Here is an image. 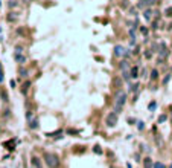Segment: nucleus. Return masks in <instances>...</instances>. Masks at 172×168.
<instances>
[{"instance_id":"obj_34","label":"nucleus","mask_w":172,"mask_h":168,"mask_svg":"<svg viewBox=\"0 0 172 168\" xmlns=\"http://www.w3.org/2000/svg\"><path fill=\"white\" fill-rule=\"evenodd\" d=\"M120 6H122V8H126V6H128V2H126V0H123V3L120 5Z\"/></svg>"},{"instance_id":"obj_15","label":"nucleus","mask_w":172,"mask_h":168,"mask_svg":"<svg viewBox=\"0 0 172 168\" xmlns=\"http://www.w3.org/2000/svg\"><path fill=\"white\" fill-rule=\"evenodd\" d=\"M29 87H31V81H26V83H23V86H21V92L26 93V92L29 90Z\"/></svg>"},{"instance_id":"obj_21","label":"nucleus","mask_w":172,"mask_h":168,"mask_svg":"<svg viewBox=\"0 0 172 168\" xmlns=\"http://www.w3.org/2000/svg\"><path fill=\"white\" fill-rule=\"evenodd\" d=\"M93 151L96 154H102V148H101V145H94L93 147Z\"/></svg>"},{"instance_id":"obj_12","label":"nucleus","mask_w":172,"mask_h":168,"mask_svg":"<svg viewBox=\"0 0 172 168\" xmlns=\"http://www.w3.org/2000/svg\"><path fill=\"white\" fill-rule=\"evenodd\" d=\"M14 58H15V61L20 63V64L26 63V57H24V55H21V53H14Z\"/></svg>"},{"instance_id":"obj_18","label":"nucleus","mask_w":172,"mask_h":168,"mask_svg":"<svg viewBox=\"0 0 172 168\" xmlns=\"http://www.w3.org/2000/svg\"><path fill=\"white\" fill-rule=\"evenodd\" d=\"M18 73H20V77H21V78H26V77H28V70H26V69H23V67H20Z\"/></svg>"},{"instance_id":"obj_4","label":"nucleus","mask_w":172,"mask_h":168,"mask_svg":"<svg viewBox=\"0 0 172 168\" xmlns=\"http://www.w3.org/2000/svg\"><path fill=\"white\" fill-rule=\"evenodd\" d=\"M168 46H166L165 41H160L158 43V57H160V61H163V60L168 57Z\"/></svg>"},{"instance_id":"obj_14","label":"nucleus","mask_w":172,"mask_h":168,"mask_svg":"<svg viewBox=\"0 0 172 168\" xmlns=\"http://www.w3.org/2000/svg\"><path fill=\"white\" fill-rule=\"evenodd\" d=\"M130 75H131V78H134V80H136V78L139 77V69H137L136 66H134V67H131V69H130Z\"/></svg>"},{"instance_id":"obj_29","label":"nucleus","mask_w":172,"mask_h":168,"mask_svg":"<svg viewBox=\"0 0 172 168\" xmlns=\"http://www.w3.org/2000/svg\"><path fill=\"white\" fill-rule=\"evenodd\" d=\"M2 99L3 101H8V95H6V92H5L3 89H2Z\"/></svg>"},{"instance_id":"obj_35","label":"nucleus","mask_w":172,"mask_h":168,"mask_svg":"<svg viewBox=\"0 0 172 168\" xmlns=\"http://www.w3.org/2000/svg\"><path fill=\"white\" fill-rule=\"evenodd\" d=\"M130 12H131L133 15H136V9H134V8H131V9H130Z\"/></svg>"},{"instance_id":"obj_32","label":"nucleus","mask_w":172,"mask_h":168,"mask_svg":"<svg viewBox=\"0 0 172 168\" xmlns=\"http://www.w3.org/2000/svg\"><path fill=\"white\" fill-rule=\"evenodd\" d=\"M151 57H152V53L149 52V51H148V52H145V58H151Z\"/></svg>"},{"instance_id":"obj_27","label":"nucleus","mask_w":172,"mask_h":168,"mask_svg":"<svg viewBox=\"0 0 172 168\" xmlns=\"http://www.w3.org/2000/svg\"><path fill=\"white\" fill-rule=\"evenodd\" d=\"M130 90H131V92H137V90H139V84L136 83L134 86H131V87H130Z\"/></svg>"},{"instance_id":"obj_8","label":"nucleus","mask_w":172,"mask_h":168,"mask_svg":"<svg viewBox=\"0 0 172 168\" xmlns=\"http://www.w3.org/2000/svg\"><path fill=\"white\" fill-rule=\"evenodd\" d=\"M111 86H113V89L119 90V89L122 87V78H120V77H116V78H113V81H111Z\"/></svg>"},{"instance_id":"obj_16","label":"nucleus","mask_w":172,"mask_h":168,"mask_svg":"<svg viewBox=\"0 0 172 168\" xmlns=\"http://www.w3.org/2000/svg\"><path fill=\"white\" fill-rule=\"evenodd\" d=\"M120 69H122V70H130V64H128L126 60H122V63H120Z\"/></svg>"},{"instance_id":"obj_7","label":"nucleus","mask_w":172,"mask_h":168,"mask_svg":"<svg viewBox=\"0 0 172 168\" xmlns=\"http://www.w3.org/2000/svg\"><path fill=\"white\" fill-rule=\"evenodd\" d=\"M31 165H32V168H43L41 159L37 158V156H32V158H31Z\"/></svg>"},{"instance_id":"obj_20","label":"nucleus","mask_w":172,"mask_h":168,"mask_svg":"<svg viewBox=\"0 0 172 168\" xmlns=\"http://www.w3.org/2000/svg\"><path fill=\"white\" fill-rule=\"evenodd\" d=\"M166 119H168V116H166V115H160L158 119H157V122L158 124H163V122H166Z\"/></svg>"},{"instance_id":"obj_25","label":"nucleus","mask_w":172,"mask_h":168,"mask_svg":"<svg viewBox=\"0 0 172 168\" xmlns=\"http://www.w3.org/2000/svg\"><path fill=\"white\" fill-rule=\"evenodd\" d=\"M3 80H5V77H3V67H2V64H0V83H3Z\"/></svg>"},{"instance_id":"obj_22","label":"nucleus","mask_w":172,"mask_h":168,"mask_svg":"<svg viewBox=\"0 0 172 168\" xmlns=\"http://www.w3.org/2000/svg\"><path fill=\"white\" fill-rule=\"evenodd\" d=\"M171 77H172V75H171V73H166V77L163 78V81H162V83H163V84L166 86V84H168V83H169V80H171Z\"/></svg>"},{"instance_id":"obj_6","label":"nucleus","mask_w":172,"mask_h":168,"mask_svg":"<svg viewBox=\"0 0 172 168\" xmlns=\"http://www.w3.org/2000/svg\"><path fill=\"white\" fill-rule=\"evenodd\" d=\"M114 55L116 57H125L126 55V51H125V47L123 46H120V45H117V46H114Z\"/></svg>"},{"instance_id":"obj_1","label":"nucleus","mask_w":172,"mask_h":168,"mask_svg":"<svg viewBox=\"0 0 172 168\" xmlns=\"http://www.w3.org/2000/svg\"><path fill=\"white\" fill-rule=\"evenodd\" d=\"M125 102H126V92H123V90H117L116 92V99H114V112L116 113H120L122 109H123V106H125Z\"/></svg>"},{"instance_id":"obj_5","label":"nucleus","mask_w":172,"mask_h":168,"mask_svg":"<svg viewBox=\"0 0 172 168\" xmlns=\"http://www.w3.org/2000/svg\"><path fill=\"white\" fill-rule=\"evenodd\" d=\"M155 3V0H140V2L137 3V8H140V9H146L149 8L151 5Z\"/></svg>"},{"instance_id":"obj_24","label":"nucleus","mask_w":172,"mask_h":168,"mask_svg":"<svg viewBox=\"0 0 172 168\" xmlns=\"http://www.w3.org/2000/svg\"><path fill=\"white\" fill-rule=\"evenodd\" d=\"M154 168H168V167H166L163 162H155V164H154Z\"/></svg>"},{"instance_id":"obj_2","label":"nucleus","mask_w":172,"mask_h":168,"mask_svg":"<svg viewBox=\"0 0 172 168\" xmlns=\"http://www.w3.org/2000/svg\"><path fill=\"white\" fill-rule=\"evenodd\" d=\"M44 164L47 165V168H60L61 165V160H60V156L55 154V153H44Z\"/></svg>"},{"instance_id":"obj_31","label":"nucleus","mask_w":172,"mask_h":168,"mask_svg":"<svg viewBox=\"0 0 172 168\" xmlns=\"http://www.w3.org/2000/svg\"><path fill=\"white\" fill-rule=\"evenodd\" d=\"M140 31H142V34H143L145 37H148V29H146V28H140Z\"/></svg>"},{"instance_id":"obj_17","label":"nucleus","mask_w":172,"mask_h":168,"mask_svg":"<svg viewBox=\"0 0 172 168\" xmlns=\"http://www.w3.org/2000/svg\"><path fill=\"white\" fill-rule=\"evenodd\" d=\"M35 116H34V112H32V110H28V112H26V121H32V119H34Z\"/></svg>"},{"instance_id":"obj_3","label":"nucleus","mask_w":172,"mask_h":168,"mask_svg":"<svg viewBox=\"0 0 172 168\" xmlns=\"http://www.w3.org/2000/svg\"><path fill=\"white\" fill-rule=\"evenodd\" d=\"M117 113L116 112H110L108 115L105 116V124H107V127H114L116 124H117Z\"/></svg>"},{"instance_id":"obj_23","label":"nucleus","mask_w":172,"mask_h":168,"mask_svg":"<svg viewBox=\"0 0 172 168\" xmlns=\"http://www.w3.org/2000/svg\"><path fill=\"white\" fill-rule=\"evenodd\" d=\"M157 78H158V72H157V69H154L151 72V80H157Z\"/></svg>"},{"instance_id":"obj_30","label":"nucleus","mask_w":172,"mask_h":168,"mask_svg":"<svg viewBox=\"0 0 172 168\" xmlns=\"http://www.w3.org/2000/svg\"><path fill=\"white\" fill-rule=\"evenodd\" d=\"M8 6H9V8H14V6H17V2H15V0H11V2L8 3Z\"/></svg>"},{"instance_id":"obj_39","label":"nucleus","mask_w":172,"mask_h":168,"mask_svg":"<svg viewBox=\"0 0 172 168\" xmlns=\"http://www.w3.org/2000/svg\"><path fill=\"white\" fill-rule=\"evenodd\" d=\"M169 168H172V164H171V167H169Z\"/></svg>"},{"instance_id":"obj_38","label":"nucleus","mask_w":172,"mask_h":168,"mask_svg":"<svg viewBox=\"0 0 172 168\" xmlns=\"http://www.w3.org/2000/svg\"><path fill=\"white\" fill-rule=\"evenodd\" d=\"M171 121H172V112H171Z\"/></svg>"},{"instance_id":"obj_11","label":"nucleus","mask_w":172,"mask_h":168,"mask_svg":"<svg viewBox=\"0 0 172 168\" xmlns=\"http://www.w3.org/2000/svg\"><path fill=\"white\" fill-rule=\"evenodd\" d=\"M143 168H154V164H152L151 158H145L143 159Z\"/></svg>"},{"instance_id":"obj_33","label":"nucleus","mask_w":172,"mask_h":168,"mask_svg":"<svg viewBox=\"0 0 172 168\" xmlns=\"http://www.w3.org/2000/svg\"><path fill=\"white\" fill-rule=\"evenodd\" d=\"M154 109H155V102L152 101L151 104H149V110H154Z\"/></svg>"},{"instance_id":"obj_37","label":"nucleus","mask_w":172,"mask_h":168,"mask_svg":"<svg viewBox=\"0 0 172 168\" xmlns=\"http://www.w3.org/2000/svg\"><path fill=\"white\" fill-rule=\"evenodd\" d=\"M23 2H24V3H31V2H32V0H23Z\"/></svg>"},{"instance_id":"obj_36","label":"nucleus","mask_w":172,"mask_h":168,"mask_svg":"<svg viewBox=\"0 0 172 168\" xmlns=\"http://www.w3.org/2000/svg\"><path fill=\"white\" fill-rule=\"evenodd\" d=\"M139 130H143V122H139Z\"/></svg>"},{"instance_id":"obj_26","label":"nucleus","mask_w":172,"mask_h":168,"mask_svg":"<svg viewBox=\"0 0 172 168\" xmlns=\"http://www.w3.org/2000/svg\"><path fill=\"white\" fill-rule=\"evenodd\" d=\"M165 15H166V17H171V15H172V8L166 9V11H165Z\"/></svg>"},{"instance_id":"obj_19","label":"nucleus","mask_w":172,"mask_h":168,"mask_svg":"<svg viewBox=\"0 0 172 168\" xmlns=\"http://www.w3.org/2000/svg\"><path fill=\"white\" fill-rule=\"evenodd\" d=\"M15 20H17V14H15V12H9L8 21H15Z\"/></svg>"},{"instance_id":"obj_13","label":"nucleus","mask_w":172,"mask_h":168,"mask_svg":"<svg viewBox=\"0 0 172 168\" xmlns=\"http://www.w3.org/2000/svg\"><path fill=\"white\" fill-rule=\"evenodd\" d=\"M47 138H56V136H63V130H56V132H52V133H46Z\"/></svg>"},{"instance_id":"obj_28","label":"nucleus","mask_w":172,"mask_h":168,"mask_svg":"<svg viewBox=\"0 0 172 168\" xmlns=\"http://www.w3.org/2000/svg\"><path fill=\"white\" fill-rule=\"evenodd\" d=\"M15 53H23V47H21V46H15Z\"/></svg>"},{"instance_id":"obj_9","label":"nucleus","mask_w":172,"mask_h":168,"mask_svg":"<svg viewBox=\"0 0 172 168\" xmlns=\"http://www.w3.org/2000/svg\"><path fill=\"white\" fill-rule=\"evenodd\" d=\"M152 14H154V11L151 8H146L143 11V19L146 20V21H151L152 20Z\"/></svg>"},{"instance_id":"obj_10","label":"nucleus","mask_w":172,"mask_h":168,"mask_svg":"<svg viewBox=\"0 0 172 168\" xmlns=\"http://www.w3.org/2000/svg\"><path fill=\"white\" fill-rule=\"evenodd\" d=\"M28 124H29V128H31V130H37V128H38V125H40V124H38V118L35 116V118L32 119V121H29Z\"/></svg>"}]
</instances>
